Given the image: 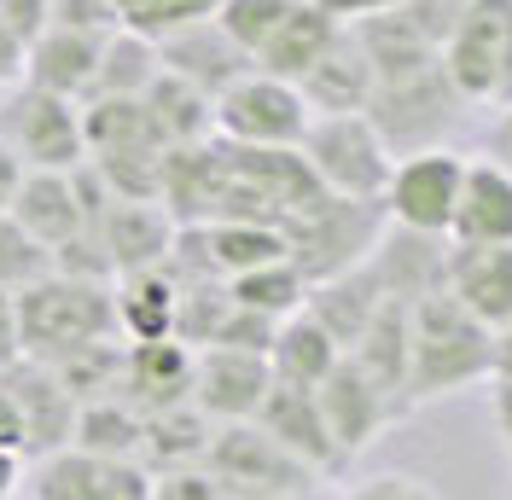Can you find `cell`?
<instances>
[{
  "mask_svg": "<svg viewBox=\"0 0 512 500\" xmlns=\"http://www.w3.org/2000/svg\"><path fill=\"white\" fill-rule=\"evenodd\" d=\"M478 378H495V332L448 291L419 297L408 309V407L443 402Z\"/></svg>",
  "mask_w": 512,
  "mask_h": 500,
  "instance_id": "1",
  "label": "cell"
},
{
  "mask_svg": "<svg viewBox=\"0 0 512 500\" xmlns=\"http://www.w3.org/2000/svg\"><path fill=\"white\" fill-rule=\"evenodd\" d=\"M18 332H24V355L59 367L70 355L94 344L123 338L117 326V285L99 280H70V274H47L41 285L18 291Z\"/></svg>",
  "mask_w": 512,
  "mask_h": 500,
  "instance_id": "2",
  "label": "cell"
},
{
  "mask_svg": "<svg viewBox=\"0 0 512 500\" xmlns=\"http://www.w3.org/2000/svg\"><path fill=\"white\" fill-rule=\"evenodd\" d=\"M82 134H88V163L117 198L158 204L163 198V163L169 140L158 134L146 99H88L82 105Z\"/></svg>",
  "mask_w": 512,
  "mask_h": 500,
  "instance_id": "3",
  "label": "cell"
},
{
  "mask_svg": "<svg viewBox=\"0 0 512 500\" xmlns=\"http://www.w3.org/2000/svg\"><path fill=\"white\" fill-rule=\"evenodd\" d=\"M384 227V204H367V198H320L315 210H303V216L286 227V256L297 262V274L309 280V291L326 280H338V274H355L373 250H379Z\"/></svg>",
  "mask_w": 512,
  "mask_h": 500,
  "instance_id": "4",
  "label": "cell"
},
{
  "mask_svg": "<svg viewBox=\"0 0 512 500\" xmlns=\"http://www.w3.org/2000/svg\"><path fill=\"white\" fill-rule=\"evenodd\" d=\"M443 70L466 111H512V0H472L443 41Z\"/></svg>",
  "mask_w": 512,
  "mask_h": 500,
  "instance_id": "5",
  "label": "cell"
},
{
  "mask_svg": "<svg viewBox=\"0 0 512 500\" xmlns=\"http://www.w3.org/2000/svg\"><path fill=\"white\" fill-rule=\"evenodd\" d=\"M297 152H303V163L315 169V181L332 192V198H367V204H384L396 152L384 146V134L373 128L367 111H350V117H315Z\"/></svg>",
  "mask_w": 512,
  "mask_h": 500,
  "instance_id": "6",
  "label": "cell"
},
{
  "mask_svg": "<svg viewBox=\"0 0 512 500\" xmlns=\"http://www.w3.org/2000/svg\"><path fill=\"white\" fill-rule=\"evenodd\" d=\"M204 471L222 483L227 500H262V495H315L320 471H309L297 454H286L256 419L216 425V437L204 448Z\"/></svg>",
  "mask_w": 512,
  "mask_h": 500,
  "instance_id": "7",
  "label": "cell"
},
{
  "mask_svg": "<svg viewBox=\"0 0 512 500\" xmlns=\"http://www.w3.org/2000/svg\"><path fill=\"white\" fill-rule=\"evenodd\" d=\"M315 123L309 99L297 94V82H280L268 70L239 76L222 99H216V134L233 146H274V152H297L303 134Z\"/></svg>",
  "mask_w": 512,
  "mask_h": 500,
  "instance_id": "8",
  "label": "cell"
},
{
  "mask_svg": "<svg viewBox=\"0 0 512 500\" xmlns=\"http://www.w3.org/2000/svg\"><path fill=\"white\" fill-rule=\"evenodd\" d=\"M0 140L24 157V169H82L88 163V134H82V105L59 99L47 88H18L0 111Z\"/></svg>",
  "mask_w": 512,
  "mask_h": 500,
  "instance_id": "9",
  "label": "cell"
},
{
  "mask_svg": "<svg viewBox=\"0 0 512 500\" xmlns=\"http://www.w3.org/2000/svg\"><path fill=\"white\" fill-rule=\"evenodd\" d=\"M460 181H466V157L448 152V146L396 157L390 187H384L390 227H408V233H425V239H448L454 233V210H460Z\"/></svg>",
  "mask_w": 512,
  "mask_h": 500,
  "instance_id": "10",
  "label": "cell"
},
{
  "mask_svg": "<svg viewBox=\"0 0 512 500\" xmlns=\"http://www.w3.org/2000/svg\"><path fill=\"white\" fill-rule=\"evenodd\" d=\"M30 500H152V471L140 460H105L88 448H59V454L35 460Z\"/></svg>",
  "mask_w": 512,
  "mask_h": 500,
  "instance_id": "11",
  "label": "cell"
},
{
  "mask_svg": "<svg viewBox=\"0 0 512 500\" xmlns=\"http://www.w3.org/2000/svg\"><path fill=\"white\" fill-rule=\"evenodd\" d=\"M268 390H274L268 355L210 344V349H198V361H192V407H198L210 425L256 419V407L268 402Z\"/></svg>",
  "mask_w": 512,
  "mask_h": 500,
  "instance_id": "12",
  "label": "cell"
},
{
  "mask_svg": "<svg viewBox=\"0 0 512 500\" xmlns=\"http://www.w3.org/2000/svg\"><path fill=\"white\" fill-rule=\"evenodd\" d=\"M320 396V413H326V425H332V442L344 448V460H355V454H367L373 442H379V431L390 425V419H402V407H396V396L384 390L379 378L367 373L355 355H344L338 367H332V378L315 390Z\"/></svg>",
  "mask_w": 512,
  "mask_h": 500,
  "instance_id": "13",
  "label": "cell"
},
{
  "mask_svg": "<svg viewBox=\"0 0 512 500\" xmlns=\"http://www.w3.org/2000/svg\"><path fill=\"white\" fill-rule=\"evenodd\" d=\"M0 390L18 402L24 413V437H30V460L41 454H59L76 442V413L82 402L70 396V384L59 378V367H47V361H12L6 373H0Z\"/></svg>",
  "mask_w": 512,
  "mask_h": 500,
  "instance_id": "14",
  "label": "cell"
},
{
  "mask_svg": "<svg viewBox=\"0 0 512 500\" xmlns=\"http://www.w3.org/2000/svg\"><path fill=\"white\" fill-rule=\"evenodd\" d=\"M256 425L280 442L286 454H297L309 471H320V477H332V471L350 466L344 448L332 442V425H326V413H320L315 390H297V384H280V378H274L268 402L256 407Z\"/></svg>",
  "mask_w": 512,
  "mask_h": 500,
  "instance_id": "15",
  "label": "cell"
},
{
  "mask_svg": "<svg viewBox=\"0 0 512 500\" xmlns=\"http://www.w3.org/2000/svg\"><path fill=\"white\" fill-rule=\"evenodd\" d=\"M158 53H163V70H175L181 82L204 88L210 99H222L239 76H251L256 70V59L222 30V24H216V18H198V24H187V30L163 35Z\"/></svg>",
  "mask_w": 512,
  "mask_h": 500,
  "instance_id": "16",
  "label": "cell"
},
{
  "mask_svg": "<svg viewBox=\"0 0 512 500\" xmlns=\"http://www.w3.org/2000/svg\"><path fill=\"white\" fill-rule=\"evenodd\" d=\"M443 291L460 309L478 314L489 332L512 326V245H454L448 239Z\"/></svg>",
  "mask_w": 512,
  "mask_h": 500,
  "instance_id": "17",
  "label": "cell"
},
{
  "mask_svg": "<svg viewBox=\"0 0 512 500\" xmlns=\"http://www.w3.org/2000/svg\"><path fill=\"white\" fill-rule=\"evenodd\" d=\"M192 361L198 349H187L181 338H158V344H128L123 349V396L140 419L146 413H163V407L192 402Z\"/></svg>",
  "mask_w": 512,
  "mask_h": 500,
  "instance_id": "18",
  "label": "cell"
},
{
  "mask_svg": "<svg viewBox=\"0 0 512 500\" xmlns=\"http://www.w3.org/2000/svg\"><path fill=\"white\" fill-rule=\"evenodd\" d=\"M175 216L163 204H140V198H111V210L99 221V239H105V256L123 274H146V268H163L169 250H175Z\"/></svg>",
  "mask_w": 512,
  "mask_h": 500,
  "instance_id": "19",
  "label": "cell"
},
{
  "mask_svg": "<svg viewBox=\"0 0 512 500\" xmlns=\"http://www.w3.org/2000/svg\"><path fill=\"white\" fill-rule=\"evenodd\" d=\"M373 59H367V47H361V35L344 24L338 41L320 53V64L297 82V94L309 99V111L315 117H350V111H367L373 105Z\"/></svg>",
  "mask_w": 512,
  "mask_h": 500,
  "instance_id": "20",
  "label": "cell"
},
{
  "mask_svg": "<svg viewBox=\"0 0 512 500\" xmlns=\"http://www.w3.org/2000/svg\"><path fill=\"white\" fill-rule=\"evenodd\" d=\"M99 53H105V35L94 30H64V24H47V30L30 41V64H24V82L30 88H47L59 99H82L94 94V70Z\"/></svg>",
  "mask_w": 512,
  "mask_h": 500,
  "instance_id": "21",
  "label": "cell"
},
{
  "mask_svg": "<svg viewBox=\"0 0 512 500\" xmlns=\"http://www.w3.org/2000/svg\"><path fill=\"white\" fill-rule=\"evenodd\" d=\"M6 216L18 221L24 233H35L47 250L70 245L88 216H82V192H76V175H59V169H24V187L12 198Z\"/></svg>",
  "mask_w": 512,
  "mask_h": 500,
  "instance_id": "22",
  "label": "cell"
},
{
  "mask_svg": "<svg viewBox=\"0 0 512 500\" xmlns=\"http://www.w3.org/2000/svg\"><path fill=\"white\" fill-rule=\"evenodd\" d=\"M454 245H512V175L495 157L466 163L460 210H454Z\"/></svg>",
  "mask_w": 512,
  "mask_h": 500,
  "instance_id": "23",
  "label": "cell"
},
{
  "mask_svg": "<svg viewBox=\"0 0 512 500\" xmlns=\"http://www.w3.org/2000/svg\"><path fill=\"white\" fill-rule=\"evenodd\" d=\"M338 30H344V18H332L315 0H297L291 18L268 35V47L256 53V70H268V76H280V82H303L320 64V53L338 41Z\"/></svg>",
  "mask_w": 512,
  "mask_h": 500,
  "instance_id": "24",
  "label": "cell"
},
{
  "mask_svg": "<svg viewBox=\"0 0 512 500\" xmlns=\"http://www.w3.org/2000/svg\"><path fill=\"white\" fill-rule=\"evenodd\" d=\"M175 320H181V285L169 280L163 268L123 274L117 280V326H123V344L175 338Z\"/></svg>",
  "mask_w": 512,
  "mask_h": 500,
  "instance_id": "25",
  "label": "cell"
},
{
  "mask_svg": "<svg viewBox=\"0 0 512 500\" xmlns=\"http://www.w3.org/2000/svg\"><path fill=\"white\" fill-rule=\"evenodd\" d=\"M338 361H344V344H338L309 309L291 314L286 326H280V338H274V349H268L274 378H280V384H297V390H320Z\"/></svg>",
  "mask_w": 512,
  "mask_h": 500,
  "instance_id": "26",
  "label": "cell"
},
{
  "mask_svg": "<svg viewBox=\"0 0 512 500\" xmlns=\"http://www.w3.org/2000/svg\"><path fill=\"white\" fill-rule=\"evenodd\" d=\"M390 297L379 291V280H373V268L361 262L355 274H338V280H326V285H315L309 291V314H315L320 326L344 344V355L355 349V338L373 326V314L384 309Z\"/></svg>",
  "mask_w": 512,
  "mask_h": 500,
  "instance_id": "27",
  "label": "cell"
},
{
  "mask_svg": "<svg viewBox=\"0 0 512 500\" xmlns=\"http://www.w3.org/2000/svg\"><path fill=\"white\" fill-rule=\"evenodd\" d=\"M146 111H152L158 134L169 140V152L216 140V99L204 94V88H192V82H181L175 70H163L158 82L146 88Z\"/></svg>",
  "mask_w": 512,
  "mask_h": 500,
  "instance_id": "28",
  "label": "cell"
},
{
  "mask_svg": "<svg viewBox=\"0 0 512 500\" xmlns=\"http://www.w3.org/2000/svg\"><path fill=\"white\" fill-rule=\"evenodd\" d=\"M216 437V425L198 413L192 402L146 413V437H140V466L152 471H175V466H204V448Z\"/></svg>",
  "mask_w": 512,
  "mask_h": 500,
  "instance_id": "29",
  "label": "cell"
},
{
  "mask_svg": "<svg viewBox=\"0 0 512 500\" xmlns=\"http://www.w3.org/2000/svg\"><path fill=\"white\" fill-rule=\"evenodd\" d=\"M163 76V53L152 35L140 30H111L105 35V53L94 70V94L88 99H146V88ZM82 99V105H88Z\"/></svg>",
  "mask_w": 512,
  "mask_h": 500,
  "instance_id": "30",
  "label": "cell"
},
{
  "mask_svg": "<svg viewBox=\"0 0 512 500\" xmlns=\"http://www.w3.org/2000/svg\"><path fill=\"white\" fill-rule=\"evenodd\" d=\"M204 250H210V268L222 280H239L262 262H280L286 256V233L280 227H262V221H210L204 227Z\"/></svg>",
  "mask_w": 512,
  "mask_h": 500,
  "instance_id": "31",
  "label": "cell"
},
{
  "mask_svg": "<svg viewBox=\"0 0 512 500\" xmlns=\"http://www.w3.org/2000/svg\"><path fill=\"white\" fill-rule=\"evenodd\" d=\"M140 437H146V419L123 396H99V402H82L70 448H88L105 460H140Z\"/></svg>",
  "mask_w": 512,
  "mask_h": 500,
  "instance_id": "32",
  "label": "cell"
},
{
  "mask_svg": "<svg viewBox=\"0 0 512 500\" xmlns=\"http://www.w3.org/2000/svg\"><path fill=\"white\" fill-rule=\"evenodd\" d=\"M227 297H233L239 309L291 320V314L309 309V280L297 274V262H291V256H280V262H262V268H251V274L227 280Z\"/></svg>",
  "mask_w": 512,
  "mask_h": 500,
  "instance_id": "33",
  "label": "cell"
},
{
  "mask_svg": "<svg viewBox=\"0 0 512 500\" xmlns=\"http://www.w3.org/2000/svg\"><path fill=\"white\" fill-rule=\"evenodd\" d=\"M216 12H222V0H117V24L152 35V41L187 30L198 18H216Z\"/></svg>",
  "mask_w": 512,
  "mask_h": 500,
  "instance_id": "34",
  "label": "cell"
},
{
  "mask_svg": "<svg viewBox=\"0 0 512 500\" xmlns=\"http://www.w3.org/2000/svg\"><path fill=\"white\" fill-rule=\"evenodd\" d=\"M53 274V250L35 233H24L12 216H0V285L6 291H30Z\"/></svg>",
  "mask_w": 512,
  "mask_h": 500,
  "instance_id": "35",
  "label": "cell"
},
{
  "mask_svg": "<svg viewBox=\"0 0 512 500\" xmlns=\"http://www.w3.org/2000/svg\"><path fill=\"white\" fill-rule=\"evenodd\" d=\"M291 6H297V0H222L216 24H222V30L256 59V53L268 47V35L291 18Z\"/></svg>",
  "mask_w": 512,
  "mask_h": 500,
  "instance_id": "36",
  "label": "cell"
},
{
  "mask_svg": "<svg viewBox=\"0 0 512 500\" xmlns=\"http://www.w3.org/2000/svg\"><path fill=\"white\" fill-rule=\"evenodd\" d=\"M280 326H286V320H274V314H256V309H239V303H233V309L222 314V326H216V338H210V344L268 355V349H274V338H280Z\"/></svg>",
  "mask_w": 512,
  "mask_h": 500,
  "instance_id": "37",
  "label": "cell"
},
{
  "mask_svg": "<svg viewBox=\"0 0 512 500\" xmlns=\"http://www.w3.org/2000/svg\"><path fill=\"white\" fill-rule=\"evenodd\" d=\"M152 500H227V495L204 466H175L152 477Z\"/></svg>",
  "mask_w": 512,
  "mask_h": 500,
  "instance_id": "38",
  "label": "cell"
},
{
  "mask_svg": "<svg viewBox=\"0 0 512 500\" xmlns=\"http://www.w3.org/2000/svg\"><path fill=\"white\" fill-rule=\"evenodd\" d=\"M53 24H64V30H94V35L123 30L117 24V0H53Z\"/></svg>",
  "mask_w": 512,
  "mask_h": 500,
  "instance_id": "39",
  "label": "cell"
},
{
  "mask_svg": "<svg viewBox=\"0 0 512 500\" xmlns=\"http://www.w3.org/2000/svg\"><path fill=\"white\" fill-rule=\"evenodd\" d=\"M350 500H437V489L419 483V477H408V471H384L373 483H361Z\"/></svg>",
  "mask_w": 512,
  "mask_h": 500,
  "instance_id": "40",
  "label": "cell"
},
{
  "mask_svg": "<svg viewBox=\"0 0 512 500\" xmlns=\"http://www.w3.org/2000/svg\"><path fill=\"white\" fill-rule=\"evenodd\" d=\"M0 24L18 30L24 35V47H30L35 35L53 24V0H0Z\"/></svg>",
  "mask_w": 512,
  "mask_h": 500,
  "instance_id": "41",
  "label": "cell"
},
{
  "mask_svg": "<svg viewBox=\"0 0 512 500\" xmlns=\"http://www.w3.org/2000/svg\"><path fill=\"white\" fill-rule=\"evenodd\" d=\"M12 361H24V332H18V291H6V285H0V373H6Z\"/></svg>",
  "mask_w": 512,
  "mask_h": 500,
  "instance_id": "42",
  "label": "cell"
},
{
  "mask_svg": "<svg viewBox=\"0 0 512 500\" xmlns=\"http://www.w3.org/2000/svg\"><path fill=\"white\" fill-rule=\"evenodd\" d=\"M24 64H30V47H24V35L0 24V88H24Z\"/></svg>",
  "mask_w": 512,
  "mask_h": 500,
  "instance_id": "43",
  "label": "cell"
},
{
  "mask_svg": "<svg viewBox=\"0 0 512 500\" xmlns=\"http://www.w3.org/2000/svg\"><path fill=\"white\" fill-rule=\"evenodd\" d=\"M0 448H12V454H24L30 460V437H24V413H18V402L0 390Z\"/></svg>",
  "mask_w": 512,
  "mask_h": 500,
  "instance_id": "44",
  "label": "cell"
},
{
  "mask_svg": "<svg viewBox=\"0 0 512 500\" xmlns=\"http://www.w3.org/2000/svg\"><path fill=\"white\" fill-rule=\"evenodd\" d=\"M18 187H24V157H18L12 146H6V140H0V216L12 210Z\"/></svg>",
  "mask_w": 512,
  "mask_h": 500,
  "instance_id": "45",
  "label": "cell"
},
{
  "mask_svg": "<svg viewBox=\"0 0 512 500\" xmlns=\"http://www.w3.org/2000/svg\"><path fill=\"white\" fill-rule=\"evenodd\" d=\"M489 407H495V431H501V448H507V460H512V384H507V378H495Z\"/></svg>",
  "mask_w": 512,
  "mask_h": 500,
  "instance_id": "46",
  "label": "cell"
},
{
  "mask_svg": "<svg viewBox=\"0 0 512 500\" xmlns=\"http://www.w3.org/2000/svg\"><path fill=\"white\" fill-rule=\"evenodd\" d=\"M489 157L512 175V111H501V123H495V134H489Z\"/></svg>",
  "mask_w": 512,
  "mask_h": 500,
  "instance_id": "47",
  "label": "cell"
},
{
  "mask_svg": "<svg viewBox=\"0 0 512 500\" xmlns=\"http://www.w3.org/2000/svg\"><path fill=\"white\" fill-rule=\"evenodd\" d=\"M18 477H24V454L0 448V500H12V489H18Z\"/></svg>",
  "mask_w": 512,
  "mask_h": 500,
  "instance_id": "48",
  "label": "cell"
},
{
  "mask_svg": "<svg viewBox=\"0 0 512 500\" xmlns=\"http://www.w3.org/2000/svg\"><path fill=\"white\" fill-rule=\"evenodd\" d=\"M495 378H507L512 384V326L495 332Z\"/></svg>",
  "mask_w": 512,
  "mask_h": 500,
  "instance_id": "49",
  "label": "cell"
},
{
  "mask_svg": "<svg viewBox=\"0 0 512 500\" xmlns=\"http://www.w3.org/2000/svg\"><path fill=\"white\" fill-rule=\"evenodd\" d=\"M262 500H326V489H315V495H262Z\"/></svg>",
  "mask_w": 512,
  "mask_h": 500,
  "instance_id": "50",
  "label": "cell"
}]
</instances>
